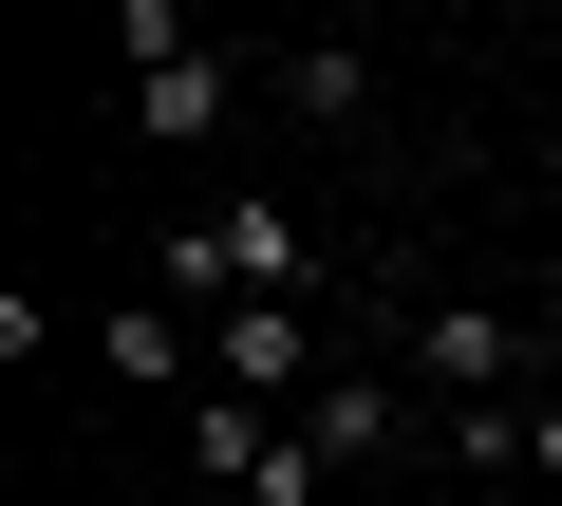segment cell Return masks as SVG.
I'll return each instance as SVG.
<instances>
[{
	"mask_svg": "<svg viewBox=\"0 0 562 506\" xmlns=\"http://www.w3.org/2000/svg\"><path fill=\"white\" fill-rule=\"evenodd\" d=\"M319 282V244H301V206H206V225H169V301H301Z\"/></svg>",
	"mask_w": 562,
	"mask_h": 506,
	"instance_id": "obj_1",
	"label": "cell"
},
{
	"mask_svg": "<svg viewBox=\"0 0 562 506\" xmlns=\"http://www.w3.org/2000/svg\"><path fill=\"white\" fill-rule=\"evenodd\" d=\"M225 94H244L225 57H150V76H132V113H150L169 150H188V132H225Z\"/></svg>",
	"mask_w": 562,
	"mask_h": 506,
	"instance_id": "obj_5",
	"label": "cell"
},
{
	"mask_svg": "<svg viewBox=\"0 0 562 506\" xmlns=\"http://www.w3.org/2000/svg\"><path fill=\"white\" fill-rule=\"evenodd\" d=\"M525 469H543V487H562V394H543V413H525Z\"/></svg>",
	"mask_w": 562,
	"mask_h": 506,
	"instance_id": "obj_9",
	"label": "cell"
},
{
	"mask_svg": "<svg viewBox=\"0 0 562 506\" xmlns=\"http://www.w3.org/2000/svg\"><path fill=\"white\" fill-rule=\"evenodd\" d=\"M525 357H543V338H525V319H487V301H431V319H413V375H431L450 413H506V375H525Z\"/></svg>",
	"mask_w": 562,
	"mask_h": 506,
	"instance_id": "obj_2",
	"label": "cell"
},
{
	"mask_svg": "<svg viewBox=\"0 0 562 506\" xmlns=\"http://www.w3.org/2000/svg\"><path fill=\"white\" fill-rule=\"evenodd\" d=\"M94 375H132V394H188V319H169V301H132V319L94 338Z\"/></svg>",
	"mask_w": 562,
	"mask_h": 506,
	"instance_id": "obj_7",
	"label": "cell"
},
{
	"mask_svg": "<svg viewBox=\"0 0 562 506\" xmlns=\"http://www.w3.org/2000/svg\"><path fill=\"white\" fill-rule=\"evenodd\" d=\"M281 113H319V132L375 113V57H338V38H319V57H281Z\"/></svg>",
	"mask_w": 562,
	"mask_h": 506,
	"instance_id": "obj_8",
	"label": "cell"
},
{
	"mask_svg": "<svg viewBox=\"0 0 562 506\" xmlns=\"http://www.w3.org/2000/svg\"><path fill=\"white\" fill-rule=\"evenodd\" d=\"M262 450H281V413H244V394H188V469H206V487H262Z\"/></svg>",
	"mask_w": 562,
	"mask_h": 506,
	"instance_id": "obj_6",
	"label": "cell"
},
{
	"mask_svg": "<svg viewBox=\"0 0 562 506\" xmlns=\"http://www.w3.org/2000/svg\"><path fill=\"white\" fill-rule=\"evenodd\" d=\"M206 394H244V413L319 394V338H301V301H244V319H206Z\"/></svg>",
	"mask_w": 562,
	"mask_h": 506,
	"instance_id": "obj_3",
	"label": "cell"
},
{
	"mask_svg": "<svg viewBox=\"0 0 562 506\" xmlns=\"http://www.w3.org/2000/svg\"><path fill=\"white\" fill-rule=\"evenodd\" d=\"M281 431H301L319 469H394V450H413V394H394V375H319Z\"/></svg>",
	"mask_w": 562,
	"mask_h": 506,
	"instance_id": "obj_4",
	"label": "cell"
}]
</instances>
